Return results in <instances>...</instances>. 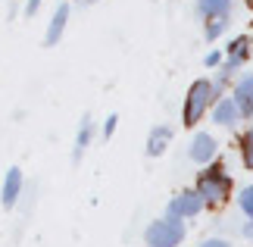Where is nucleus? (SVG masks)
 Instances as JSON below:
<instances>
[{"instance_id":"nucleus-3","label":"nucleus","mask_w":253,"mask_h":247,"mask_svg":"<svg viewBox=\"0 0 253 247\" xmlns=\"http://www.w3.org/2000/svg\"><path fill=\"white\" fill-rule=\"evenodd\" d=\"M188 238V225L178 216H163L153 219L144 229V247H181V241Z\"/></svg>"},{"instance_id":"nucleus-17","label":"nucleus","mask_w":253,"mask_h":247,"mask_svg":"<svg viewBox=\"0 0 253 247\" xmlns=\"http://www.w3.org/2000/svg\"><path fill=\"white\" fill-rule=\"evenodd\" d=\"M222 63H225V50H219V47L203 56V66H207V69H219Z\"/></svg>"},{"instance_id":"nucleus-21","label":"nucleus","mask_w":253,"mask_h":247,"mask_svg":"<svg viewBox=\"0 0 253 247\" xmlns=\"http://www.w3.org/2000/svg\"><path fill=\"white\" fill-rule=\"evenodd\" d=\"M241 235H244L247 241H253V219H247L244 225H241Z\"/></svg>"},{"instance_id":"nucleus-10","label":"nucleus","mask_w":253,"mask_h":247,"mask_svg":"<svg viewBox=\"0 0 253 247\" xmlns=\"http://www.w3.org/2000/svg\"><path fill=\"white\" fill-rule=\"evenodd\" d=\"M210 119L222 125V128H231V125H238L241 122V110H238V103H235V97H219L216 106L210 110Z\"/></svg>"},{"instance_id":"nucleus-4","label":"nucleus","mask_w":253,"mask_h":247,"mask_svg":"<svg viewBox=\"0 0 253 247\" xmlns=\"http://www.w3.org/2000/svg\"><path fill=\"white\" fill-rule=\"evenodd\" d=\"M207 210V203H203V197L197 188H184V191H178L172 197V200L166 203V216H178V219H197V216Z\"/></svg>"},{"instance_id":"nucleus-13","label":"nucleus","mask_w":253,"mask_h":247,"mask_svg":"<svg viewBox=\"0 0 253 247\" xmlns=\"http://www.w3.org/2000/svg\"><path fill=\"white\" fill-rule=\"evenodd\" d=\"M225 56H235V60H241V63L253 60V38H250V35H238V38H231L228 47H225Z\"/></svg>"},{"instance_id":"nucleus-19","label":"nucleus","mask_w":253,"mask_h":247,"mask_svg":"<svg viewBox=\"0 0 253 247\" xmlns=\"http://www.w3.org/2000/svg\"><path fill=\"white\" fill-rule=\"evenodd\" d=\"M38 9H41V0H25V16L28 19L38 16Z\"/></svg>"},{"instance_id":"nucleus-9","label":"nucleus","mask_w":253,"mask_h":247,"mask_svg":"<svg viewBox=\"0 0 253 247\" xmlns=\"http://www.w3.org/2000/svg\"><path fill=\"white\" fill-rule=\"evenodd\" d=\"M172 138H175V132H172L169 125H153L150 135H147V141H144V153H147L150 160H157V156H163V153L169 150Z\"/></svg>"},{"instance_id":"nucleus-24","label":"nucleus","mask_w":253,"mask_h":247,"mask_svg":"<svg viewBox=\"0 0 253 247\" xmlns=\"http://www.w3.org/2000/svg\"><path fill=\"white\" fill-rule=\"evenodd\" d=\"M250 38H253V35H250Z\"/></svg>"},{"instance_id":"nucleus-2","label":"nucleus","mask_w":253,"mask_h":247,"mask_svg":"<svg viewBox=\"0 0 253 247\" xmlns=\"http://www.w3.org/2000/svg\"><path fill=\"white\" fill-rule=\"evenodd\" d=\"M219 91H216V82L212 78H194L191 88H188V94H184V106H181V122L194 128L203 116H207L212 106H216L219 100Z\"/></svg>"},{"instance_id":"nucleus-16","label":"nucleus","mask_w":253,"mask_h":247,"mask_svg":"<svg viewBox=\"0 0 253 247\" xmlns=\"http://www.w3.org/2000/svg\"><path fill=\"white\" fill-rule=\"evenodd\" d=\"M238 210L244 219H253V185H244L238 194Z\"/></svg>"},{"instance_id":"nucleus-15","label":"nucleus","mask_w":253,"mask_h":247,"mask_svg":"<svg viewBox=\"0 0 253 247\" xmlns=\"http://www.w3.org/2000/svg\"><path fill=\"white\" fill-rule=\"evenodd\" d=\"M225 32H228V16H222V19H207V25H203V38H207V41H219Z\"/></svg>"},{"instance_id":"nucleus-7","label":"nucleus","mask_w":253,"mask_h":247,"mask_svg":"<svg viewBox=\"0 0 253 247\" xmlns=\"http://www.w3.org/2000/svg\"><path fill=\"white\" fill-rule=\"evenodd\" d=\"M69 16H72V6L69 3H60L53 9L50 22H47V32H44V47H56L66 35V25H69Z\"/></svg>"},{"instance_id":"nucleus-6","label":"nucleus","mask_w":253,"mask_h":247,"mask_svg":"<svg viewBox=\"0 0 253 247\" xmlns=\"http://www.w3.org/2000/svg\"><path fill=\"white\" fill-rule=\"evenodd\" d=\"M22 188H25L22 169H19V166H9L6 175H3V188H0V203H3V210H16V206H19Z\"/></svg>"},{"instance_id":"nucleus-12","label":"nucleus","mask_w":253,"mask_h":247,"mask_svg":"<svg viewBox=\"0 0 253 247\" xmlns=\"http://www.w3.org/2000/svg\"><path fill=\"white\" fill-rule=\"evenodd\" d=\"M197 16L207 22V19H222L228 16L231 19V6H235V0H197Z\"/></svg>"},{"instance_id":"nucleus-22","label":"nucleus","mask_w":253,"mask_h":247,"mask_svg":"<svg viewBox=\"0 0 253 247\" xmlns=\"http://www.w3.org/2000/svg\"><path fill=\"white\" fill-rule=\"evenodd\" d=\"M91 3H100V0H75V6H91Z\"/></svg>"},{"instance_id":"nucleus-20","label":"nucleus","mask_w":253,"mask_h":247,"mask_svg":"<svg viewBox=\"0 0 253 247\" xmlns=\"http://www.w3.org/2000/svg\"><path fill=\"white\" fill-rule=\"evenodd\" d=\"M200 247H231V241H225V238H207Z\"/></svg>"},{"instance_id":"nucleus-1","label":"nucleus","mask_w":253,"mask_h":247,"mask_svg":"<svg viewBox=\"0 0 253 247\" xmlns=\"http://www.w3.org/2000/svg\"><path fill=\"white\" fill-rule=\"evenodd\" d=\"M194 188L200 191L207 210H219V206L228 203L231 191H235V182H231V175L225 172V166H222V163H210V166H203V169L197 172Z\"/></svg>"},{"instance_id":"nucleus-11","label":"nucleus","mask_w":253,"mask_h":247,"mask_svg":"<svg viewBox=\"0 0 253 247\" xmlns=\"http://www.w3.org/2000/svg\"><path fill=\"white\" fill-rule=\"evenodd\" d=\"M91 141H94V116H91V113H84V116H82V122H79V132H75L72 163H82V156H84L87 147H91Z\"/></svg>"},{"instance_id":"nucleus-8","label":"nucleus","mask_w":253,"mask_h":247,"mask_svg":"<svg viewBox=\"0 0 253 247\" xmlns=\"http://www.w3.org/2000/svg\"><path fill=\"white\" fill-rule=\"evenodd\" d=\"M231 97L241 110V119H253V72H244L231 85Z\"/></svg>"},{"instance_id":"nucleus-14","label":"nucleus","mask_w":253,"mask_h":247,"mask_svg":"<svg viewBox=\"0 0 253 247\" xmlns=\"http://www.w3.org/2000/svg\"><path fill=\"white\" fill-rule=\"evenodd\" d=\"M238 150H241V163H244V169L253 172V125H247L244 135L238 138Z\"/></svg>"},{"instance_id":"nucleus-18","label":"nucleus","mask_w":253,"mask_h":247,"mask_svg":"<svg viewBox=\"0 0 253 247\" xmlns=\"http://www.w3.org/2000/svg\"><path fill=\"white\" fill-rule=\"evenodd\" d=\"M116 125H119V116H116V113H110V116L103 119V138H106V141H110V138L116 135Z\"/></svg>"},{"instance_id":"nucleus-5","label":"nucleus","mask_w":253,"mask_h":247,"mask_svg":"<svg viewBox=\"0 0 253 247\" xmlns=\"http://www.w3.org/2000/svg\"><path fill=\"white\" fill-rule=\"evenodd\" d=\"M216 156H219V141L210 132H194L191 144H188V160L194 166H210V163H216Z\"/></svg>"},{"instance_id":"nucleus-23","label":"nucleus","mask_w":253,"mask_h":247,"mask_svg":"<svg viewBox=\"0 0 253 247\" xmlns=\"http://www.w3.org/2000/svg\"><path fill=\"white\" fill-rule=\"evenodd\" d=\"M247 6H253V0H247Z\"/></svg>"}]
</instances>
